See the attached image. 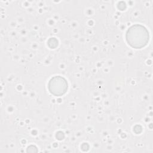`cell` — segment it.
<instances>
[{
  "mask_svg": "<svg viewBox=\"0 0 153 153\" xmlns=\"http://www.w3.org/2000/svg\"><path fill=\"white\" fill-rule=\"evenodd\" d=\"M51 44H53L51 48H55L58 45V41L55 38H50L48 41V45L50 47Z\"/></svg>",
  "mask_w": 153,
  "mask_h": 153,
  "instance_id": "obj_3",
  "label": "cell"
},
{
  "mask_svg": "<svg viewBox=\"0 0 153 153\" xmlns=\"http://www.w3.org/2000/svg\"><path fill=\"white\" fill-rule=\"evenodd\" d=\"M126 38L130 47L136 49H140L148 44L149 40V34L145 26L136 24L127 29Z\"/></svg>",
  "mask_w": 153,
  "mask_h": 153,
  "instance_id": "obj_1",
  "label": "cell"
},
{
  "mask_svg": "<svg viewBox=\"0 0 153 153\" xmlns=\"http://www.w3.org/2000/svg\"><path fill=\"white\" fill-rule=\"evenodd\" d=\"M50 93L55 96H62L65 94L68 88L66 79L63 76L57 75L52 77L48 84Z\"/></svg>",
  "mask_w": 153,
  "mask_h": 153,
  "instance_id": "obj_2",
  "label": "cell"
}]
</instances>
